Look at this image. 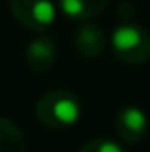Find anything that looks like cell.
Masks as SVG:
<instances>
[{
    "mask_svg": "<svg viewBox=\"0 0 150 152\" xmlns=\"http://www.w3.org/2000/svg\"><path fill=\"white\" fill-rule=\"evenodd\" d=\"M35 115L50 129H66L79 121L81 100L69 89H52L39 98Z\"/></svg>",
    "mask_w": 150,
    "mask_h": 152,
    "instance_id": "1",
    "label": "cell"
},
{
    "mask_svg": "<svg viewBox=\"0 0 150 152\" xmlns=\"http://www.w3.org/2000/svg\"><path fill=\"white\" fill-rule=\"evenodd\" d=\"M116 56L123 64L141 66L150 60V35L139 23H121L110 39Z\"/></svg>",
    "mask_w": 150,
    "mask_h": 152,
    "instance_id": "2",
    "label": "cell"
},
{
    "mask_svg": "<svg viewBox=\"0 0 150 152\" xmlns=\"http://www.w3.org/2000/svg\"><path fill=\"white\" fill-rule=\"evenodd\" d=\"M10 12L23 27L31 31H46L56 19V4L52 0H10Z\"/></svg>",
    "mask_w": 150,
    "mask_h": 152,
    "instance_id": "3",
    "label": "cell"
},
{
    "mask_svg": "<svg viewBox=\"0 0 150 152\" xmlns=\"http://www.w3.org/2000/svg\"><path fill=\"white\" fill-rule=\"evenodd\" d=\"M114 127H116L117 139L121 142H125L127 146L139 145L148 131V118L139 106L129 104V106H123L116 112Z\"/></svg>",
    "mask_w": 150,
    "mask_h": 152,
    "instance_id": "4",
    "label": "cell"
},
{
    "mask_svg": "<svg viewBox=\"0 0 150 152\" xmlns=\"http://www.w3.org/2000/svg\"><path fill=\"white\" fill-rule=\"evenodd\" d=\"M56 45L50 37L42 35V37H37L27 45L25 48V60L27 66L35 71V73H44L56 62Z\"/></svg>",
    "mask_w": 150,
    "mask_h": 152,
    "instance_id": "5",
    "label": "cell"
},
{
    "mask_svg": "<svg viewBox=\"0 0 150 152\" xmlns=\"http://www.w3.org/2000/svg\"><path fill=\"white\" fill-rule=\"evenodd\" d=\"M75 48L85 58H98L106 48V35L96 23H83L75 33Z\"/></svg>",
    "mask_w": 150,
    "mask_h": 152,
    "instance_id": "6",
    "label": "cell"
},
{
    "mask_svg": "<svg viewBox=\"0 0 150 152\" xmlns=\"http://www.w3.org/2000/svg\"><path fill=\"white\" fill-rule=\"evenodd\" d=\"M110 0H56V6L60 12L69 19L75 21H89L96 18Z\"/></svg>",
    "mask_w": 150,
    "mask_h": 152,
    "instance_id": "7",
    "label": "cell"
},
{
    "mask_svg": "<svg viewBox=\"0 0 150 152\" xmlns=\"http://www.w3.org/2000/svg\"><path fill=\"white\" fill-rule=\"evenodd\" d=\"M27 142L21 129L12 119L0 115V152H21Z\"/></svg>",
    "mask_w": 150,
    "mask_h": 152,
    "instance_id": "8",
    "label": "cell"
},
{
    "mask_svg": "<svg viewBox=\"0 0 150 152\" xmlns=\"http://www.w3.org/2000/svg\"><path fill=\"white\" fill-rule=\"evenodd\" d=\"M81 152H125V146L110 137H94L81 146Z\"/></svg>",
    "mask_w": 150,
    "mask_h": 152,
    "instance_id": "9",
    "label": "cell"
}]
</instances>
